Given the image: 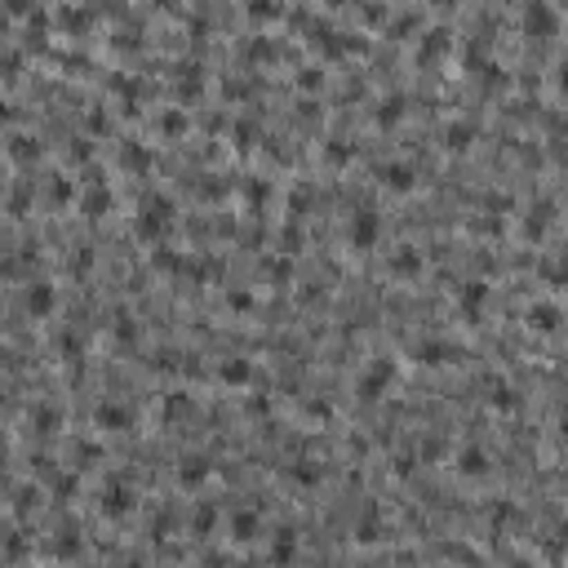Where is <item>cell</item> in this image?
<instances>
[{"instance_id":"obj_1","label":"cell","mask_w":568,"mask_h":568,"mask_svg":"<svg viewBox=\"0 0 568 568\" xmlns=\"http://www.w3.org/2000/svg\"><path fill=\"white\" fill-rule=\"evenodd\" d=\"M133 511V489L129 484H107V489H102V515H111V520H120V515H129Z\"/></svg>"},{"instance_id":"obj_2","label":"cell","mask_w":568,"mask_h":568,"mask_svg":"<svg viewBox=\"0 0 568 568\" xmlns=\"http://www.w3.org/2000/svg\"><path fill=\"white\" fill-rule=\"evenodd\" d=\"M54 284H45V280H36V284H27V293H23V307L36 315V320H45L49 311H54Z\"/></svg>"},{"instance_id":"obj_3","label":"cell","mask_w":568,"mask_h":568,"mask_svg":"<svg viewBox=\"0 0 568 568\" xmlns=\"http://www.w3.org/2000/svg\"><path fill=\"white\" fill-rule=\"evenodd\" d=\"M524 27H529L533 36H555L560 18H555V9L546 5V0H533V5H529V14H524Z\"/></svg>"},{"instance_id":"obj_4","label":"cell","mask_w":568,"mask_h":568,"mask_svg":"<svg viewBox=\"0 0 568 568\" xmlns=\"http://www.w3.org/2000/svg\"><path fill=\"white\" fill-rule=\"evenodd\" d=\"M377 231H382L377 214H373V209H360V214H355V223H351V245H355V249H373Z\"/></svg>"},{"instance_id":"obj_5","label":"cell","mask_w":568,"mask_h":568,"mask_svg":"<svg viewBox=\"0 0 568 568\" xmlns=\"http://www.w3.org/2000/svg\"><path fill=\"white\" fill-rule=\"evenodd\" d=\"M209 471L214 466H209L205 457H187L182 466H178V484H182V489H200V484L209 480Z\"/></svg>"},{"instance_id":"obj_6","label":"cell","mask_w":568,"mask_h":568,"mask_svg":"<svg viewBox=\"0 0 568 568\" xmlns=\"http://www.w3.org/2000/svg\"><path fill=\"white\" fill-rule=\"evenodd\" d=\"M382 182L391 187V191H413V169H404V164H382Z\"/></svg>"},{"instance_id":"obj_7","label":"cell","mask_w":568,"mask_h":568,"mask_svg":"<svg viewBox=\"0 0 568 568\" xmlns=\"http://www.w3.org/2000/svg\"><path fill=\"white\" fill-rule=\"evenodd\" d=\"M231 538H236V542L258 538V515L254 511H236V520H231Z\"/></svg>"},{"instance_id":"obj_8","label":"cell","mask_w":568,"mask_h":568,"mask_svg":"<svg viewBox=\"0 0 568 568\" xmlns=\"http://www.w3.org/2000/svg\"><path fill=\"white\" fill-rule=\"evenodd\" d=\"M98 422L111 426V430H124V426H129V413H124V408H115V404H102V408H98Z\"/></svg>"},{"instance_id":"obj_9","label":"cell","mask_w":568,"mask_h":568,"mask_svg":"<svg viewBox=\"0 0 568 568\" xmlns=\"http://www.w3.org/2000/svg\"><path fill=\"white\" fill-rule=\"evenodd\" d=\"M214 520H218V511H214V507H196V515H191V533H196V538H209Z\"/></svg>"},{"instance_id":"obj_10","label":"cell","mask_w":568,"mask_h":568,"mask_svg":"<svg viewBox=\"0 0 568 568\" xmlns=\"http://www.w3.org/2000/svg\"><path fill=\"white\" fill-rule=\"evenodd\" d=\"M529 324H538L542 333H551L555 324H560V311H555V307H533L529 311Z\"/></svg>"},{"instance_id":"obj_11","label":"cell","mask_w":568,"mask_h":568,"mask_svg":"<svg viewBox=\"0 0 568 568\" xmlns=\"http://www.w3.org/2000/svg\"><path fill=\"white\" fill-rule=\"evenodd\" d=\"M31 422H36L40 435H49V430H58V413L49 404H40V408H31Z\"/></svg>"},{"instance_id":"obj_12","label":"cell","mask_w":568,"mask_h":568,"mask_svg":"<svg viewBox=\"0 0 568 568\" xmlns=\"http://www.w3.org/2000/svg\"><path fill=\"white\" fill-rule=\"evenodd\" d=\"M298 555V546H293V529H280L276 546H271V560H293Z\"/></svg>"},{"instance_id":"obj_13","label":"cell","mask_w":568,"mask_h":568,"mask_svg":"<svg viewBox=\"0 0 568 568\" xmlns=\"http://www.w3.org/2000/svg\"><path fill=\"white\" fill-rule=\"evenodd\" d=\"M457 466L466 471V475H484V471H489V466H484V453H480V448H466V453L457 457Z\"/></svg>"},{"instance_id":"obj_14","label":"cell","mask_w":568,"mask_h":568,"mask_svg":"<svg viewBox=\"0 0 568 568\" xmlns=\"http://www.w3.org/2000/svg\"><path fill=\"white\" fill-rule=\"evenodd\" d=\"M223 377H227V382H249V364L245 360H227L223 364Z\"/></svg>"},{"instance_id":"obj_15","label":"cell","mask_w":568,"mask_h":568,"mask_svg":"<svg viewBox=\"0 0 568 568\" xmlns=\"http://www.w3.org/2000/svg\"><path fill=\"white\" fill-rule=\"evenodd\" d=\"M31 507H36V489H18V493H14V511L27 515Z\"/></svg>"},{"instance_id":"obj_16","label":"cell","mask_w":568,"mask_h":568,"mask_svg":"<svg viewBox=\"0 0 568 568\" xmlns=\"http://www.w3.org/2000/svg\"><path fill=\"white\" fill-rule=\"evenodd\" d=\"M76 551H80L76 529H62V538H58V555H76Z\"/></svg>"},{"instance_id":"obj_17","label":"cell","mask_w":568,"mask_h":568,"mask_svg":"<svg viewBox=\"0 0 568 568\" xmlns=\"http://www.w3.org/2000/svg\"><path fill=\"white\" fill-rule=\"evenodd\" d=\"M107 205H111V196H107V191H89V200H85L89 218H98V214H102V209H107Z\"/></svg>"},{"instance_id":"obj_18","label":"cell","mask_w":568,"mask_h":568,"mask_svg":"<svg viewBox=\"0 0 568 568\" xmlns=\"http://www.w3.org/2000/svg\"><path fill=\"white\" fill-rule=\"evenodd\" d=\"M9 151H14L18 160H31V155H36V146H31V138H14V142H9Z\"/></svg>"},{"instance_id":"obj_19","label":"cell","mask_w":568,"mask_h":568,"mask_svg":"<svg viewBox=\"0 0 568 568\" xmlns=\"http://www.w3.org/2000/svg\"><path fill=\"white\" fill-rule=\"evenodd\" d=\"M466 138H471L466 124H453V129H448V146H466Z\"/></svg>"},{"instance_id":"obj_20","label":"cell","mask_w":568,"mask_h":568,"mask_svg":"<svg viewBox=\"0 0 568 568\" xmlns=\"http://www.w3.org/2000/svg\"><path fill=\"white\" fill-rule=\"evenodd\" d=\"M413 267H417V254H408V249H404V254L395 258V271H413Z\"/></svg>"},{"instance_id":"obj_21","label":"cell","mask_w":568,"mask_h":568,"mask_svg":"<svg viewBox=\"0 0 568 568\" xmlns=\"http://www.w3.org/2000/svg\"><path fill=\"white\" fill-rule=\"evenodd\" d=\"M560 80H564V85H568V58H564V76H560Z\"/></svg>"}]
</instances>
